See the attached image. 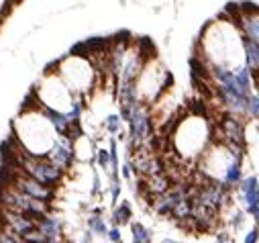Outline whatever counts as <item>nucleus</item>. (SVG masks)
<instances>
[{"label":"nucleus","instance_id":"nucleus-2","mask_svg":"<svg viewBox=\"0 0 259 243\" xmlns=\"http://www.w3.org/2000/svg\"><path fill=\"white\" fill-rule=\"evenodd\" d=\"M0 23H3V21H0Z\"/></svg>","mask_w":259,"mask_h":243},{"label":"nucleus","instance_id":"nucleus-1","mask_svg":"<svg viewBox=\"0 0 259 243\" xmlns=\"http://www.w3.org/2000/svg\"><path fill=\"white\" fill-rule=\"evenodd\" d=\"M5 225V215H3V211H0V227Z\"/></svg>","mask_w":259,"mask_h":243}]
</instances>
